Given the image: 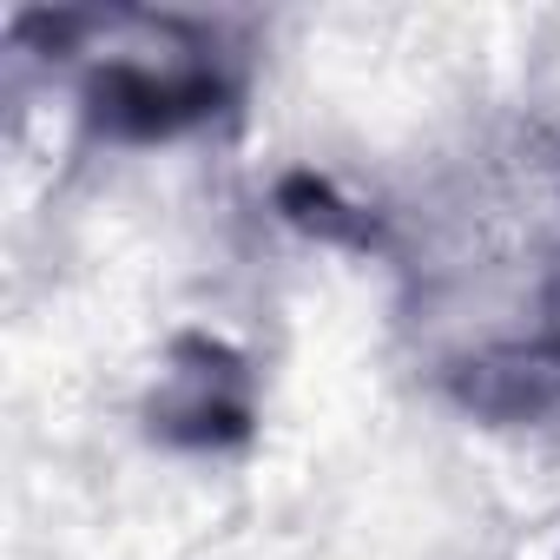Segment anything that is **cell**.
Listing matches in <instances>:
<instances>
[{"mask_svg":"<svg viewBox=\"0 0 560 560\" xmlns=\"http://www.w3.org/2000/svg\"><path fill=\"white\" fill-rule=\"evenodd\" d=\"M237 100L231 67L191 34V27H165L159 47H113L86 67L80 106L86 126L113 145H165L185 139L198 126H211L224 106Z\"/></svg>","mask_w":560,"mask_h":560,"instance_id":"obj_1","label":"cell"},{"mask_svg":"<svg viewBox=\"0 0 560 560\" xmlns=\"http://www.w3.org/2000/svg\"><path fill=\"white\" fill-rule=\"evenodd\" d=\"M277 211H284L298 231L324 237V244H357V250H370V244H376L370 211H363V205H350V198H343L330 178H317V172H291L284 185H277Z\"/></svg>","mask_w":560,"mask_h":560,"instance_id":"obj_4","label":"cell"},{"mask_svg":"<svg viewBox=\"0 0 560 560\" xmlns=\"http://www.w3.org/2000/svg\"><path fill=\"white\" fill-rule=\"evenodd\" d=\"M468 409L481 416H540V409H560V330L527 343V350H501V357H481L468 363V376L455 383Z\"/></svg>","mask_w":560,"mask_h":560,"instance_id":"obj_3","label":"cell"},{"mask_svg":"<svg viewBox=\"0 0 560 560\" xmlns=\"http://www.w3.org/2000/svg\"><path fill=\"white\" fill-rule=\"evenodd\" d=\"M145 429L165 448H237L257 429V396H250V363L205 330L172 337L165 370L145 396Z\"/></svg>","mask_w":560,"mask_h":560,"instance_id":"obj_2","label":"cell"}]
</instances>
